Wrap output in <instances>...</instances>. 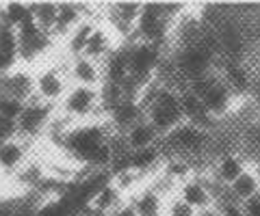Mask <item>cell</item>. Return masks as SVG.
I'll list each match as a JSON object with an SVG mask.
<instances>
[{"label":"cell","mask_w":260,"mask_h":216,"mask_svg":"<svg viewBox=\"0 0 260 216\" xmlns=\"http://www.w3.org/2000/svg\"><path fill=\"white\" fill-rule=\"evenodd\" d=\"M141 110H143V104L133 102V100H124L111 110V119L115 121L117 127L128 132L135 123L141 121Z\"/></svg>","instance_id":"cell-20"},{"label":"cell","mask_w":260,"mask_h":216,"mask_svg":"<svg viewBox=\"0 0 260 216\" xmlns=\"http://www.w3.org/2000/svg\"><path fill=\"white\" fill-rule=\"evenodd\" d=\"M5 24V3H0V28Z\"/></svg>","instance_id":"cell-43"},{"label":"cell","mask_w":260,"mask_h":216,"mask_svg":"<svg viewBox=\"0 0 260 216\" xmlns=\"http://www.w3.org/2000/svg\"><path fill=\"white\" fill-rule=\"evenodd\" d=\"M198 216H221V212L215 210V207H204V210H200Z\"/></svg>","instance_id":"cell-41"},{"label":"cell","mask_w":260,"mask_h":216,"mask_svg":"<svg viewBox=\"0 0 260 216\" xmlns=\"http://www.w3.org/2000/svg\"><path fill=\"white\" fill-rule=\"evenodd\" d=\"M156 160H158V147L156 145L139 149V151H130V164H133V171L148 169V166H152Z\"/></svg>","instance_id":"cell-31"},{"label":"cell","mask_w":260,"mask_h":216,"mask_svg":"<svg viewBox=\"0 0 260 216\" xmlns=\"http://www.w3.org/2000/svg\"><path fill=\"white\" fill-rule=\"evenodd\" d=\"M28 7L39 30L52 37L56 28V18H59V3H28Z\"/></svg>","instance_id":"cell-17"},{"label":"cell","mask_w":260,"mask_h":216,"mask_svg":"<svg viewBox=\"0 0 260 216\" xmlns=\"http://www.w3.org/2000/svg\"><path fill=\"white\" fill-rule=\"evenodd\" d=\"M210 199H213V195H210V190L204 186V184H200V182H189V184H184V188H182V201L184 203H189L193 210H204V207H210Z\"/></svg>","instance_id":"cell-24"},{"label":"cell","mask_w":260,"mask_h":216,"mask_svg":"<svg viewBox=\"0 0 260 216\" xmlns=\"http://www.w3.org/2000/svg\"><path fill=\"white\" fill-rule=\"evenodd\" d=\"M180 104H182V113H184V119H189L193 125L198 127H204L210 119V113L208 108L204 106V102H202L198 95L191 93V91H184L180 95Z\"/></svg>","instance_id":"cell-19"},{"label":"cell","mask_w":260,"mask_h":216,"mask_svg":"<svg viewBox=\"0 0 260 216\" xmlns=\"http://www.w3.org/2000/svg\"><path fill=\"white\" fill-rule=\"evenodd\" d=\"M143 5L141 3H115L111 5V15H113V24L121 35H130L137 30V22H139Z\"/></svg>","instance_id":"cell-13"},{"label":"cell","mask_w":260,"mask_h":216,"mask_svg":"<svg viewBox=\"0 0 260 216\" xmlns=\"http://www.w3.org/2000/svg\"><path fill=\"white\" fill-rule=\"evenodd\" d=\"M93 28L95 26H93L91 22H80L78 26L70 33L68 48H70V52H72V57H74V59H78V57H83V54H85L87 44H89V37H91Z\"/></svg>","instance_id":"cell-25"},{"label":"cell","mask_w":260,"mask_h":216,"mask_svg":"<svg viewBox=\"0 0 260 216\" xmlns=\"http://www.w3.org/2000/svg\"><path fill=\"white\" fill-rule=\"evenodd\" d=\"M24 106H26V104H22L13 98H7V95H0V117L9 119V121H18Z\"/></svg>","instance_id":"cell-33"},{"label":"cell","mask_w":260,"mask_h":216,"mask_svg":"<svg viewBox=\"0 0 260 216\" xmlns=\"http://www.w3.org/2000/svg\"><path fill=\"white\" fill-rule=\"evenodd\" d=\"M254 93H256V106L260 108V82L254 87Z\"/></svg>","instance_id":"cell-42"},{"label":"cell","mask_w":260,"mask_h":216,"mask_svg":"<svg viewBox=\"0 0 260 216\" xmlns=\"http://www.w3.org/2000/svg\"><path fill=\"white\" fill-rule=\"evenodd\" d=\"M0 95L13 98L22 104H28L35 100V76L26 71H9L0 78Z\"/></svg>","instance_id":"cell-11"},{"label":"cell","mask_w":260,"mask_h":216,"mask_svg":"<svg viewBox=\"0 0 260 216\" xmlns=\"http://www.w3.org/2000/svg\"><path fill=\"white\" fill-rule=\"evenodd\" d=\"M111 216H137V207H135V203L121 205V207H117V210L113 212Z\"/></svg>","instance_id":"cell-40"},{"label":"cell","mask_w":260,"mask_h":216,"mask_svg":"<svg viewBox=\"0 0 260 216\" xmlns=\"http://www.w3.org/2000/svg\"><path fill=\"white\" fill-rule=\"evenodd\" d=\"M70 76L78 87H91V89H95V87L102 82V74H100L98 63L87 57H78L72 61Z\"/></svg>","instance_id":"cell-14"},{"label":"cell","mask_w":260,"mask_h":216,"mask_svg":"<svg viewBox=\"0 0 260 216\" xmlns=\"http://www.w3.org/2000/svg\"><path fill=\"white\" fill-rule=\"evenodd\" d=\"M206 134L202 127L193 125V123H186V125H178L174 132L167 134V143H172L174 147L182 149V151H189V154H198L206 147Z\"/></svg>","instance_id":"cell-12"},{"label":"cell","mask_w":260,"mask_h":216,"mask_svg":"<svg viewBox=\"0 0 260 216\" xmlns=\"http://www.w3.org/2000/svg\"><path fill=\"white\" fill-rule=\"evenodd\" d=\"M107 143H109L107 132L98 123L70 127V130L63 134V147L68 149L72 156H76L78 160H83L87 164H91L95 151L102 145H107Z\"/></svg>","instance_id":"cell-2"},{"label":"cell","mask_w":260,"mask_h":216,"mask_svg":"<svg viewBox=\"0 0 260 216\" xmlns=\"http://www.w3.org/2000/svg\"><path fill=\"white\" fill-rule=\"evenodd\" d=\"M137 216H160V199L156 193H143L137 199Z\"/></svg>","instance_id":"cell-32"},{"label":"cell","mask_w":260,"mask_h":216,"mask_svg":"<svg viewBox=\"0 0 260 216\" xmlns=\"http://www.w3.org/2000/svg\"><path fill=\"white\" fill-rule=\"evenodd\" d=\"M98 104H100V91L91 87L74 84L63 98L61 108L68 117H87L98 108Z\"/></svg>","instance_id":"cell-9"},{"label":"cell","mask_w":260,"mask_h":216,"mask_svg":"<svg viewBox=\"0 0 260 216\" xmlns=\"http://www.w3.org/2000/svg\"><path fill=\"white\" fill-rule=\"evenodd\" d=\"M225 84L234 91H247L251 84V78L239 63H230V65L225 67Z\"/></svg>","instance_id":"cell-29"},{"label":"cell","mask_w":260,"mask_h":216,"mask_svg":"<svg viewBox=\"0 0 260 216\" xmlns=\"http://www.w3.org/2000/svg\"><path fill=\"white\" fill-rule=\"evenodd\" d=\"M221 216H245V210L237 203V201H232V199H228V201L221 203Z\"/></svg>","instance_id":"cell-36"},{"label":"cell","mask_w":260,"mask_h":216,"mask_svg":"<svg viewBox=\"0 0 260 216\" xmlns=\"http://www.w3.org/2000/svg\"><path fill=\"white\" fill-rule=\"evenodd\" d=\"M217 37H219V46H221L225 54H230L232 59H237L245 52V37H243L241 28L234 22H223L221 26H219Z\"/></svg>","instance_id":"cell-15"},{"label":"cell","mask_w":260,"mask_h":216,"mask_svg":"<svg viewBox=\"0 0 260 216\" xmlns=\"http://www.w3.org/2000/svg\"><path fill=\"white\" fill-rule=\"evenodd\" d=\"M68 82H65V74L61 69H44L35 76V100L52 106L56 102H63L68 95Z\"/></svg>","instance_id":"cell-7"},{"label":"cell","mask_w":260,"mask_h":216,"mask_svg":"<svg viewBox=\"0 0 260 216\" xmlns=\"http://www.w3.org/2000/svg\"><path fill=\"white\" fill-rule=\"evenodd\" d=\"M24 158H26V151H24V145L18 139H11L5 145H0V169L3 171H20Z\"/></svg>","instance_id":"cell-21"},{"label":"cell","mask_w":260,"mask_h":216,"mask_svg":"<svg viewBox=\"0 0 260 216\" xmlns=\"http://www.w3.org/2000/svg\"><path fill=\"white\" fill-rule=\"evenodd\" d=\"M83 22V15H80V7L74 3H59V18H56V28L54 35H68L74 30L78 24Z\"/></svg>","instance_id":"cell-22"},{"label":"cell","mask_w":260,"mask_h":216,"mask_svg":"<svg viewBox=\"0 0 260 216\" xmlns=\"http://www.w3.org/2000/svg\"><path fill=\"white\" fill-rule=\"evenodd\" d=\"M158 46L152 44H137L128 48V63H130V76H135L141 82H148L152 71L158 67Z\"/></svg>","instance_id":"cell-8"},{"label":"cell","mask_w":260,"mask_h":216,"mask_svg":"<svg viewBox=\"0 0 260 216\" xmlns=\"http://www.w3.org/2000/svg\"><path fill=\"white\" fill-rule=\"evenodd\" d=\"M243 173V164H241V160L237 156H223L221 160H219V166H217V175H219V182H223V184H230L234 180H239V175Z\"/></svg>","instance_id":"cell-27"},{"label":"cell","mask_w":260,"mask_h":216,"mask_svg":"<svg viewBox=\"0 0 260 216\" xmlns=\"http://www.w3.org/2000/svg\"><path fill=\"white\" fill-rule=\"evenodd\" d=\"M258 195V180L251 173L243 171L239 175V180H234L230 184V197L239 199V201H249L251 197Z\"/></svg>","instance_id":"cell-26"},{"label":"cell","mask_w":260,"mask_h":216,"mask_svg":"<svg viewBox=\"0 0 260 216\" xmlns=\"http://www.w3.org/2000/svg\"><path fill=\"white\" fill-rule=\"evenodd\" d=\"M213 54L215 52H210L202 41L193 44V46H186L178 52V57H176L178 71H180L182 76H186L189 80L206 76L208 69H210V63H213Z\"/></svg>","instance_id":"cell-5"},{"label":"cell","mask_w":260,"mask_h":216,"mask_svg":"<svg viewBox=\"0 0 260 216\" xmlns=\"http://www.w3.org/2000/svg\"><path fill=\"white\" fill-rule=\"evenodd\" d=\"M111 37H109V33L104 28H93V33H91V37H89V44H87V50H85V54L83 57H87V59H91V61H102L104 57H111Z\"/></svg>","instance_id":"cell-23"},{"label":"cell","mask_w":260,"mask_h":216,"mask_svg":"<svg viewBox=\"0 0 260 216\" xmlns=\"http://www.w3.org/2000/svg\"><path fill=\"white\" fill-rule=\"evenodd\" d=\"M189 91L195 93L202 102H204V106L208 108L210 115L223 113L228 108V104H230V87L225 82H221V80L213 74H206L202 78L191 80Z\"/></svg>","instance_id":"cell-4"},{"label":"cell","mask_w":260,"mask_h":216,"mask_svg":"<svg viewBox=\"0 0 260 216\" xmlns=\"http://www.w3.org/2000/svg\"><path fill=\"white\" fill-rule=\"evenodd\" d=\"M15 134H18V123L0 117V145H5L7 141L15 139Z\"/></svg>","instance_id":"cell-34"},{"label":"cell","mask_w":260,"mask_h":216,"mask_svg":"<svg viewBox=\"0 0 260 216\" xmlns=\"http://www.w3.org/2000/svg\"><path fill=\"white\" fill-rule=\"evenodd\" d=\"M52 117V110L48 104L39 102V100H32L28 102L26 106H24L20 119L15 123H18V134H22V137H37V134L44 132V127L48 125V121H50Z\"/></svg>","instance_id":"cell-10"},{"label":"cell","mask_w":260,"mask_h":216,"mask_svg":"<svg viewBox=\"0 0 260 216\" xmlns=\"http://www.w3.org/2000/svg\"><path fill=\"white\" fill-rule=\"evenodd\" d=\"M107 80L104 82H111V84H124L126 78L130 76V63H128V48H121V50L113 52L111 57L107 59Z\"/></svg>","instance_id":"cell-18"},{"label":"cell","mask_w":260,"mask_h":216,"mask_svg":"<svg viewBox=\"0 0 260 216\" xmlns=\"http://www.w3.org/2000/svg\"><path fill=\"white\" fill-rule=\"evenodd\" d=\"M245 216H260V195L251 197L249 201H245Z\"/></svg>","instance_id":"cell-39"},{"label":"cell","mask_w":260,"mask_h":216,"mask_svg":"<svg viewBox=\"0 0 260 216\" xmlns=\"http://www.w3.org/2000/svg\"><path fill=\"white\" fill-rule=\"evenodd\" d=\"M143 108L148 110V121L156 127L158 134L174 132L184 119L180 95H176L174 91H167V89L154 91L152 98L143 104Z\"/></svg>","instance_id":"cell-1"},{"label":"cell","mask_w":260,"mask_h":216,"mask_svg":"<svg viewBox=\"0 0 260 216\" xmlns=\"http://www.w3.org/2000/svg\"><path fill=\"white\" fill-rule=\"evenodd\" d=\"M15 33H18V59H22V61L37 59L39 54L50 46V35L39 30L35 20H32V15L20 28H15Z\"/></svg>","instance_id":"cell-6"},{"label":"cell","mask_w":260,"mask_h":216,"mask_svg":"<svg viewBox=\"0 0 260 216\" xmlns=\"http://www.w3.org/2000/svg\"><path fill=\"white\" fill-rule=\"evenodd\" d=\"M169 216H198V212H195L189 203H184L182 199H180V201H176V203L172 205V210H169Z\"/></svg>","instance_id":"cell-37"},{"label":"cell","mask_w":260,"mask_h":216,"mask_svg":"<svg viewBox=\"0 0 260 216\" xmlns=\"http://www.w3.org/2000/svg\"><path fill=\"white\" fill-rule=\"evenodd\" d=\"M169 15L165 13V5L162 3H143V9L137 22V35H139L145 44L158 46L165 41L167 30H169Z\"/></svg>","instance_id":"cell-3"},{"label":"cell","mask_w":260,"mask_h":216,"mask_svg":"<svg viewBox=\"0 0 260 216\" xmlns=\"http://www.w3.org/2000/svg\"><path fill=\"white\" fill-rule=\"evenodd\" d=\"M245 143L249 147L260 149V125H249L245 132Z\"/></svg>","instance_id":"cell-38"},{"label":"cell","mask_w":260,"mask_h":216,"mask_svg":"<svg viewBox=\"0 0 260 216\" xmlns=\"http://www.w3.org/2000/svg\"><path fill=\"white\" fill-rule=\"evenodd\" d=\"M30 18L28 3H5V24L11 28H20Z\"/></svg>","instance_id":"cell-28"},{"label":"cell","mask_w":260,"mask_h":216,"mask_svg":"<svg viewBox=\"0 0 260 216\" xmlns=\"http://www.w3.org/2000/svg\"><path fill=\"white\" fill-rule=\"evenodd\" d=\"M117 188L113 186V184H109V186H104L100 193H98L95 197H93V201H91V207L89 210H93V212H98V214H102L104 216V212H109L113 205L117 203Z\"/></svg>","instance_id":"cell-30"},{"label":"cell","mask_w":260,"mask_h":216,"mask_svg":"<svg viewBox=\"0 0 260 216\" xmlns=\"http://www.w3.org/2000/svg\"><path fill=\"white\" fill-rule=\"evenodd\" d=\"M158 132L148 119H141L139 123H135L130 130L126 132V145L130 151H139V149H145V147H152L154 141H156Z\"/></svg>","instance_id":"cell-16"},{"label":"cell","mask_w":260,"mask_h":216,"mask_svg":"<svg viewBox=\"0 0 260 216\" xmlns=\"http://www.w3.org/2000/svg\"><path fill=\"white\" fill-rule=\"evenodd\" d=\"M15 59H18V54L15 52H9V50H5V48H0V78L7 76L11 71Z\"/></svg>","instance_id":"cell-35"}]
</instances>
